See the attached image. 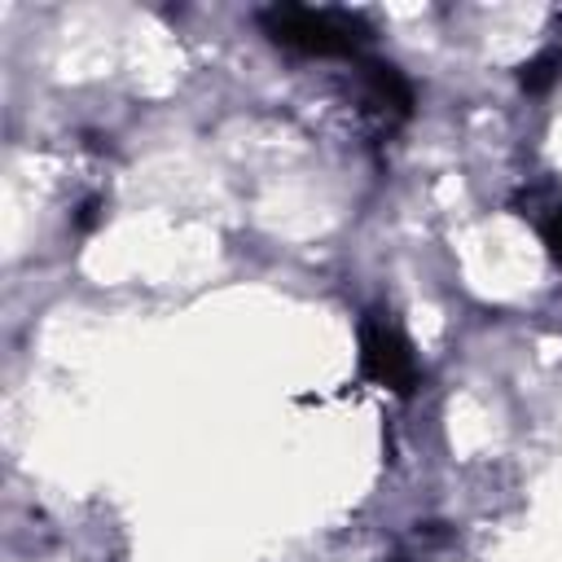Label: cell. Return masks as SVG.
Listing matches in <instances>:
<instances>
[{"instance_id": "obj_1", "label": "cell", "mask_w": 562, "mask_h": 562, "mask_svg": "<svg viewBox=\"0 0 562 562\" xmlns=\"http://www.w3.org/2000/svg\"><path fill=\"white\" fill-rule=\"evenodd\" d=\"M259 31L299 57H356L369 40L364 18L338 9H307V4H272L259 9Z\"/></svg>"}, {"instance_id": "obj_4", "label": "cell", "mask_w": 562, "mask_h": 562, "mask_svg": "<svg viewBox=\"0 0 562 562\" xmlns=\"http://www.w3.org/2000/svg\"><path fill=\"white\" fill-rule=\"evenodd\" d=\"M558 75H562V53H558V48H544V53H536L531 61H522L518 83H522V92L540 97V92H549V88L558 83Z\"/></svg>"}, {"instance_id": "obj_3", "label": "cell", "mask_w": 562, "mask_h": 562, "mask_svg": "<svg viewBox=\"0 0 562 562\" xmlns=\"http://www.w3.org/2000/svg\"><path fill=\"white\" fill-rule=\"evenodd\" d=\"M364 83H369V92H373V101L378 105H386L395 119H408L413 114V83L404 79V70L400 66H391V61H364Z\"/></svg>"}, {"instance_id": "obj_2", "label": "cell", "mask_w": 562, "mask_h": 562, "mask_svg": "<svg viewBox=\"0 0 562 562\" xmlns=\"http://www.w3.org/2000/svg\"><path fill=\"white\" fill-rule=\"evenodd\" d=\"M360 373L369 382L395 391V395H413L422 382L417 356L391 321H364L360 325Z\"/></svg>"}, {"instance_id": "obj_5", "label": "cell", "mask_w": 562, "mask_h": 562, "mask_svg": "<svg viewBox=\"0 0 562 562\" xmlns=\"http://www.w3.org/2000/svg\"><path fill=\"white\" fill-rule=\"evenodd\" d=\"M540 237H544V246H549V255L562 263V206H553L544 220H540Z\"/></svg>"}, {"instance_id": "obj_6", "label": "cell", "mask_w": 562, "mask_h": 562, "mask_svg": "<svg viewBox=\"0 0 562 562\" xmlns=\"http://www.w3.org/2000/svg\"><path fill=\"white\" fill-rule=\"evenodd\" d=\"M97 211H101V202H97V198H88V202L79 206V215H75V228H79V233H88V228L97 224Z\"/></svg>"}]
</instances>
